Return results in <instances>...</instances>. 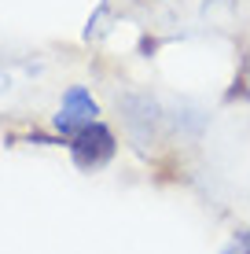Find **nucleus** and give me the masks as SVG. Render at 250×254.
Masks as SVG:
<instances>
[{"mask_svg": "<svg viewBox=\"0 0 250 254\" xmlns=\"http://www.w3.org/2000/svg\"><path fill=\"white\" fill-rule=\"evenodd\" d=\"M225 254H250V232H247V236H239L232 247H225Z\"/></svg>", "mask_w": 250, "mask_h": 254, "instance_id": "3", "label": "nucleus"}, {"mask_svg": "<svg viewBox=\"0 0 250 254\" xmlns=\"http://www.w3.org/2000/svg\"><path fill=\"white\" fill-rule=\"evenodd\" d=\"M96 115H100L96 100H92L81 85H74V89L63 96V107H59V115H55V129H59L63 136H77L85 126H92V122H96Z\"/></svg>", "mask_w": 250, "mask_h": 254, "instance_id": "2", "label": "nucleus"}, {"mask_svg": "<svg viewBox=\"0 0 250 254\" xmlns=\"http://www.w3.org/2000/svg\"><path fill=\"white\" fill-rule=\"evenodd\" d=\"M114 133H110L107 126H100V122H92V126H85L77 136H70V155L74 162L81 166V170H100L103 162H110V155H114Z\"/></svg>", "mask_w": 250, "mask_h": 254, "instance_id": "1", "label": "nucleus"}, {"mask_svg": "<svg viewBox=\"0 0 250 254\" xmlns=\"http://www.w3.org/2000/svg\"><path fill=\"white\" fill-rule=\"evenodd\" d=\"M154 48H158V41H151V37L140 41V52H154Z\"/></svg>", "mask_w": 250, "mask_h": 254, "instance_id": "4", "label": "nucleus"}]
</instances>
